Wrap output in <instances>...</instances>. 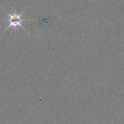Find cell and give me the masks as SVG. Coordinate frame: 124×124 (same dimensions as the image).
Masks as SVG:
<instances>
[{
  "instance_id": "obj_1",
  "label": "cell",
  "mask_w": 124,
  "mask_h": 124,
  "mask_svg": "<svg viewBox=\"0 0 124 124\" xmlns=\"http://www.w3.org/2000/svg\"><path fill=\"white\" fill-rule=\"evenodd\" d=\"M7 13H8V16H9V18H8L9 25H8L6 30L9 29L10 27L13 29H16L17 27H20L24 31H26L23 26H22V23H21L24 21V20H23L21 18V16L23 15L24 11H23L20 14H16L15 12L14 11H12V13H9L7 12Z\"/></svg>"
}]
</instances>
